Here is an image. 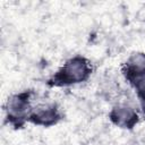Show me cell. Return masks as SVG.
Listing matches in <instances>:
<instances>
[{
    "mask_svg": "<svg viewBox=\"0 0 145 145\" xmlns=\"http://www.w3.org/2000/svg\"><path fill=\"white\" fill-rule=\"evenodd\" d=\"M122 75L126 80L145 76V52H133L122 66Z\"/></svg>",
    "mask_w": 145,
    "mask_h": 145,
    "instance_id": "obj_5",
    "label": "cell"
},
{
    "mask_svg": "<svg viewBox=\"0 0 145 145\" xmlns=\"http://www.w3.org/2000/svg\"><path fill=\"white\" fill-rule=\"evenodd\" d=\"M128 83L135 89L139 105H140V109H142V112L145 116V76L133 78V79L128 80Z\"/></svg>",
    "mask_w": 145,
    "mask_h": 145,
    "instance_id": "obj_6",
    "label": "cell"
},
{
    "mask_svg": "<svg viewBox=\"0 0 145 145\" xmlns=\"http://www.w3.org/2000/svg\"><path fill=\"white\" fill-rule=\"evenodd\" d=\"M91 61L83 56L69 58L46 82L50 87H66L86 82L92 75Z\"/></svg>",
    "mask_w": 145,
    "mask_h": 145,
    "instance_id": "obj_1",
    "label": "cell"
},
{
    "mask_svg": "<svg viewBox=\"0 0 145 145\" xmlns=\"http://www.w3.org/2000/svg\"><path fill=\"white\" fill-rule=\"evenodd\" d=\"M61 119V111L56 103H41L36 106H33L28 122L35 126L48 128L57 125Z\"/></svg>",
    "mask_w": 145,
    "mask_h": 145,
    "instance_id": "obj_3",
    "label": "cell"
},
{
    "mask_svg": "<svg viewBox=\"0 0 145 145\" xmlns=\"http://www.w3.org/2000/svg\"><path fill=\"white\" fill-rule=\"evenodd\" d=\"M32 91H22L19 93L12 94L8 97L5 104L6 120L10 126L16 129L24 127L28 122L29 114L32 112Z\"/></svg>",
    "mask_w": 145,
    "mask_h": 145,
    "instance_id": "obj_2",
    "label": "cell"
},
{
    "mask_svg": "<svg viewBox=\"0 0 145 145\" xmlns=\"http://www.w3.org/2000/svg\"><path fill=\"white\" fill-rule=\"evenodd\" d=\"M110 121L121 129H133L139 122L137 111L126 103L116 104L109 112Z\"/></svg>",
    "mask_w": 145,
    "mask_h": 145,
    "instance_id": "obj_4",
    "label": "cell"
}]
</instances>
